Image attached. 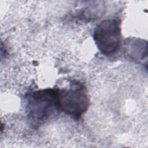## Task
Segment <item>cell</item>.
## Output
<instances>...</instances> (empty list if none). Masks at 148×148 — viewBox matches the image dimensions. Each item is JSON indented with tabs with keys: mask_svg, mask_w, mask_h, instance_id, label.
<instances>
[{
	"mask_svg": "<svg viewBox=\"0 0 148 148\" xmlns=\"http://www.w3.org/2000/svg\"><path fill=\"white\" fill-rule=\"evenodd\" d=\"M58 90L47 88L35 91L27 97L26 110L33 124H40L47 120L58 108Z\"/></svg>",
	"mask_w": 148,
	"mask_h": 148,
	"instance_id": "1",
	"label": "cell"
},
{
	"mask_svg": "<svg viewBox=\"0 0 148 148\" xmlns=\"http://www.w3.org/2000/svg\"><path fill=\"white\" fill-rule=\"evenodd\" d=\"M120 25V20L114 18L105 20L95 27L93 38L103 54L110 56L119 50L121 42Z\"/></svg>",
	"mask_w": 148,
	"mask_h": 148,
	"instance_id": "3",
	"label": "cell"
},
{
	"mask_svg": "<svg viewBox=\"0 0 148 148\" xmlns=\"http://www.w3.org/2000/svg\"><path fill=\"white\" fill-rule=\"evenodd\" d=\"M58 108L75 119H79L87 111L89 98L86 87L79 82H72L70 87L58 90Z\"/></svg>",
	"mask_w": 148,
	"mask_h": 148,
	"instance_id": "2",
	"label": "cell"
}]
</instances>
